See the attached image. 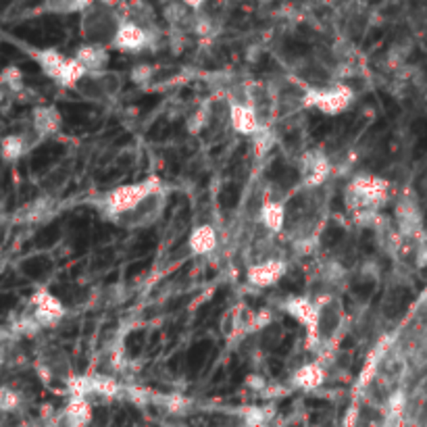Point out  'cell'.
Masks as SVG:
<instances>
[{
    "label": "cell",
    "mask_w": 427,
    "mask_h": 427,
    "mask_svg": "<svg viewBox=\"0 0 427 427\" xmlns=\"http://www.w3.org/2000/svg\"><path fill=\"white\" fill-rule=\"evenodd\" d=\"M46 8L53 13H75V0H46Z\"/></svg>",
    "instance_id": "obj_31"
},
{
    "label": "cell",
    "mask_w": 427,
    "mask_h": 427,
    "mask_svg": "<svg viewBox=\"0 0 427 427\" xmlns=\"http://www.w3.org/2000/svg\"><path fill=\"white\" fill-rule=\"evenodd\" d=\"M73 56L86 67L88 73H103L107 69L108 60H110L107 46H103V44H90V42L77 46V51H75Z\"/></svg>",
    "instance_id": "obj_13"
},
{
    "label": "cell",
    "mask_w": 427,
    "mask_h": 427,
    "mask_svg": "<svg viewBox=\"0 0 427 427\" xmlns=\"http://www.w3.org/2000/svg\"><path fill=\"white\" fill-rule=\"evenodd\" d=\"M246 385H250L255 390H263L265 388V379L261 375H248L246 377Z\"/></svg>",
    "instance_id": "obj_34"
},
{
    "label": "cell",
    "mask_w": 427,
    "mask_h": 427,
    "mask_svg": "<svg viewBox=\"0 0 427 427\" xmlns=\"http://www.w3.org/2000/svg\"><path fill=\"white\" fill-rule=\"evenodd\" d=\"M119 23L121 21L117 19L115 8H108V6L98 2V4H92L90 8H86L82 13L79 30L90 44H103V46L108 44L110 46Z\"/></svg>",
    "instance_id": "obj_2"
},
{
    "label": "cell",
    "mask_w": 427,
    "mask_h": 427,
    "mask_svg": "<svg viewBox=\"0 0 427 427\" xmlns=\"http://www.w3.org/2000/svg\"><path fill=\"white\" fill-rule=\"evenodd\" d=\"M162 186H160L159 177H146L138 184H125L115 188L113 192H108L103 200V209L105 213L119 217V215H132L138 211L148 198L160 194Z\"/></svg>",
    "instance_id": "obj_1"
},
{
    "label": "cell",
    "mask_w": 427,
    "mask_h": 427,
    "mask_svg": "<svg viewBox=\"0 0 427 427\" xmlns=\"http://www.w3.org/2000/svg\"><path fill=\"white\" fill-rule=\"evenodd\" d=\"M348 192L361 203L363 209H375L377 211L390 194V181L379 177V175L359 173L350 179Z\"/></svg>",
    "instance_id": "obj_4"
},
{
    "label": "cell",
    "mask_w": 427,
    "mask_h": 427,
    "mask_svg": "<svg viewBox=\"0 0 427 427\" xmlns=\"http://www.w3.org/2000/svg\"><path fill=\"white\" fill-rule=\"evenodd\" d=\"M257 2H261V4H271L273 0H257Z\"/></svg>",
    "instance_id": "obj_38"
},
{
    "label": "cell",
    "mask_w": 427,
    "mask_h": 427,
    "mask_svg": "<svg viewBox=\"0 0 427 427\" xmlns=\"http://www.w3.org/2000/svg\"><path fill=\"white\" fill-rule=\"evenodd\" d=\"M98 0H75V11H79V13H84L86 8H90L92 4H96Z\"/></svg>",
    "instance_id": "obj_36"
},
{
    "label": "cell",
    "mask_w": 427,
    "mask_h": 427,
    "mask_svg": "<svg viewBox=\"0 0 427 427\" xmlns=\"http://www.w3.org/2000/svg\"><path fill=\"white\" fill-rule=\"evenodd\" d=\"M321 279L327 286H338L346 279V267L338 261H327L321 265Z\"/></svg>",
    "instance_id": "obj_24"
},
{
    "label": "cell",
    "mask_w": 427,
    "mask_h": 427,
    "mask_svg": "<svg viewBox=\"0 0 427 427\" xmlns=\"http://www.w3.org/2000/svg\"><path fill=\"white\" fill-rule=\"evenodd\" d=\"M181 2H184V4H186L190 11H196V13H198V11H200V8H203V6H205L209 0H181Z\"/></svg>",
    "instance_id": "obj_35"
},
{
    "label": "cell",
    "mask_w": 427,
    "mask_h": 427,
    "mask_svg": "<svg viewBox=\"0 0 427 427\" xmlns=\"http://www.w3.org/2000/svg\"><path fill=\"white\" fill-rule=\"evenodd\" d=\"M415 263L417 267L427 269V236L415 244Z\"/></svg>",
    "instance_id": "obj_32"
},
{
    "label": "cell",
    "mask_w": 427,
    "mask_h": 427,
    "mask_svg": "<svg viewBox=\"0 0 427 427\" xmlns=\"http://www.w3.org/2000/svg\"><path fill=\"white\" fill-rule=\"evenodd\" d=\"M409 54H411V42H396L390 46V51L385 54V63L392 69H400V67H404Z\"/></svg>",
    "instance_id": "obj_25"
},
{
    "label": "cell",
    "mask_w": 427,
    "mask_h": 427,
    "mask_svg": "<svg viewBox=\"0 0 427 427\" xmlns=\"http://www.w3.org/2000/svg\"><path fill=\"white\" fill-rule=\"evenodd\" d=\"M323 379H325V369L321 367L319 363H305L292 375L294 385L300 388V390H307V392L317 390L323 383Z\"/></svg>",
    "instance_id": "obj_16"
},
{
    "label": "cell",
    "mask_w": 427,
    "mask_h": 427,
    "mask_svg": "<svg viewBox=\"0 0 427 427\" xmlns=\"http://www.w3.org/2000/svg\"><path fill=\"white\" fill-rule=\"evenodd\" d=\"M63 127V115L53 105H40L32 110V129L38 138H49L58 134Z\"/></svg>",
    "instance_id": "obj_11"
},
{
    "label": "cell",
    "mask_w": 427,
    "mask_h": 427,
    "mask_svg": "<svg viewBox=\"0 0 427 427\" xmlns=\"http://www.w3.org/2000/svg\"><path fill=\"white\" fill-rule=\"evenodd\" d=\"M119 392V383L108 375H90V394L115 396Z\"/></svg>",
    "instance_id": "obj_23"
},
{
    "label": "cell",
    "mask_w": 427,
    "mask_h": 427,
    "mask_svg": "<svg viewBox=\"0 0 427 427\" xmlns=\"http://www.w3.org/2000/svg\"><path fill=\"white\" fill-rule=\"evenodd\" d=\"M229 125L236 134L240 136H248L253 138L259 129H261V119H259V110L248 105V103H242V101H231L229 103Z\"/></svg>",
    "instance_id": "obj_9"
},
{
    "label": "cell",
    "mask_w": 427,
    "mask_h": 427,
    "mask_svg": "<svg viewBox=\"0 0 427 427\" xmlns=\"http://www.w3.org/2000/svg\"><path fill=\"white\" fill-rule=\"evenodd\" d=\"M388 407H390V411H392V415H400L402 413V409L407 407V394L402 392V390H396V392H392L390 394V398H388Z\"/></svg>",
    "instance_id": "obj_30"
},
{
    "label": "cell",
    "mask_w": 427,
    "mask_h": 427,
    "mask_svg": "<svg viewBox=\"0 0 427 427\" xmlns=\"http://www.w3.org/2000/svg\"><path fill=\"white\" fill-rule=\"evenodd\" d=\"M88 77V71L86 67L75 58V56H69L56 77V84L63 86V88H77L79 82H84Z\"/></svg>",
    "instance_id": "obj_18"
},
{
    "label": "cell",
    "mask_w": 427,
    "mask_h": 427,
    "mask_svg": "<svg viewBox=\"0 0 427 427\" xmlns=\"http://www.w3.org/2000/svg\"><path fill=\"white\" fill-rule=\"evenodd\" d=\"M271 313L269 311H261V313H257L255 315V329H263L265 325H269L271 323Z\"/></svg>",
    "instance_id": "obj_33"
},
{
    "label": "cell",
    "mask_w": 427,
    "mask_h": 427,
    "mask_svg": "<svg viewBox=\"0 0 427 427\" xmlns=\"http://www.w3.org/2000/svg\"><path fill=\"white\" fill-rule=\"evenodd\" d=\"M331 173V162L325 153H307L302 157V181L307 188L321 186Z\"/></svg>",
    "instance_id": "obj_12"
},
{
    "label": "cell",
    "mask_w": 427,
    "mask_h": 427,
    "mask_svg": "<svg viewBox=\"0 0 427 427\" xmlns=\"http://www.w3.org/2000/svg\"><path fill=\"white\" fill-rule=\"evenodd\" d=\"M49 211H51V200L38 198L36 203H32V205L27 207L25 219H27V221H38V219H42L44 215H49Z\"/></svg>",
    "instance_id": "obj_29"
},
{
    "label": "cell",
    "mask_w": 427,
    "mask_h": 427,
    "mask_svg": "<svg viewBox=\"0 0 427 427\" xmlns=\"http://www.w3.org/2000/svg\"><path fill=\"white\" fill-rule=\"evenodd\" d=\"M30 151V142L25 134H8L0 138V159L6 162L19 160Z\"/></svg>",
    "instance_id": "obj_17"
},
{
    "label": "cell",
    "mask_w": 427,
    "mask_h": 427,
    "mask_svg": "<svg viewBox=\"0 0 427 427\" xmlns=\"http://www.w3.org/2000/svg\"><path fill=\"white\" fill-rule=\"evenodd\" d=\"M394 219H396V229L402 234L404 240H411L417 244L421 238H426L423 215H421V209H419L415 198H411V196L400 198L396 205V217Z\"/></svg>",
    "instance_id": "obj_5"
},
{
    "label": "cell",
    "mask_w": 427,
    "mask_h": 427,
    "mask_svg": "<svg viewBox=\"0 0 427 427\" xmlns=\"http://www.w3.org/2000/svg\"><path fill=\"white\" fill-rule=\"evenodd\" d=\"M288 271V265L281 259H265L246 269V279L255 288H271L275 286Z\"/></svg>",
    "instance_id": "obj_10"
},
{
    "label": "cell",
    "mask_w": 427,
    "mask_h": 427,
    "mask_svg": "<svg viewBox=\"0 0 427 427\" xmlns=\"http://www.w3.org/2000/svg\"><path fill=\"white\" fill-rule=\"evenodd\" d=\"M259 219L271 234H279L286 227V205L281 200H263L259 209Z\"/></svg>",
    "instance_id": "obj_15"
},
{
    "label": "cell",
    "mask_w": 427,
    "mask_h": 427,
    "mask_svg": "<svg viewBox=\"0 0 427 427\" xmlns=\"http://www.w3.org/2000/svg\"><path fill=\"white\" fill-rule=\"evenodd\" d=\"M153 75H155V67H153V65H148V63H138V65H136V67L129 71L132 82H134V84H138V86L148 84V82L153 79Z\"/></svg>",
    "instance_id": "obj_27"
},
{
    "label": "cell",
    "mask_w": 427,
    "mask_h": 427,
    "mask_svg": "<svg viewBox=\"0 0 427 427\" xmlns=\"http://www.w3.org/2000/svg\"><path fill=\"white\" fill-rule=\"evenodd\" d=\"M34 58H36V63L40 65L42 73H44L46 77L54 79V82H56V77H58V73H60L65 60H67V56H63L56 49H42V51H36V53H34Z\"/></svg>",
    "instance_id": "obj_19"
},
{
    "label": "cell",
    "mask_w": 427,
    "mask_h": 427,
    "mask_svg": "<svg viewBox=\"0 0 427 427\" xmlns=\"http://www.w3.org/2000/svg\"><path fill=\"white\" fill-rule=\"evenodd\" d=\"M19 394L8 388V385H0V411L8 413V411H15L19 407Z\"/></svg>",
    "instance_id": "obj_28"
},
{
    "label": "cell",
    "mask_w": 427,
    "mask_h": 427,
    "mask_svg": "<svg viewBox=\"0 0 427 427\" xmlns=\"http://www.w3.org/2000/svg\"><path fill=\"white\" fill-rule=\"evenodd\" d=\"M6 94H8V92H6V90H4V88L0 86V105H2L4 101H6Z\"/></svg>",
    "instance_id": "obj_37"
},
{
    "label": "cell",
    "mask_w": 427,
    "mask_h": 427,
    "mask_svg": "<svg viewBox=\"0 0 427 427\" xmlns=\"http://www.w3.org/2000/svg\"><path fill=\"white\" fill-rule=\"evenodd\" d=\"M30 313L34 315V319L38 321V325L42 329H49L58 325L60 319L65 317V307L60 302V298H56L53 292L49 290H38L32 294L30 298Z\"/></svg>",
    "instance_id": "obj_6"
},
{
    "label": "cell",
    "mask_w": 427,
    "mask_h": 427,
    "mask_svg": "<svg viewBox=\"0 0 427 427\" xmlns=\"http://www.w3.org/2000/svg\"><path fill=\"white\" fill-rule=\"evenodd\" d=\"M281 309L298 321L305 329H307V344L313 348L317 346L321 340V309L319 305L307 296H290L283 300Z\"/></svg>",
    "instance_id": "obj_3"
},
{
    "label": "cell",
    "mask_w": 427,
    "mask_h": 427,
    "mask_svg": "<svg viewBox=\"0 0 427 427\" xmlns=\"http://www.w3.org/2000/svg\"><path fill=\"white\" fill-rule=\"evenodd\" d=\"M110 46L119 53H142L151 46V34L142 25H138L129 19H123L115 32Z\"/></svg>",
    "instance_id": "obj_7"
},
{
    "label": "cell",
    "mask_w": 427,
    "mask_h": 427,
    "mask_svg": "<svg viewBox=\"0 0 427 427\" xmlns=\"http://www.w3.org/2000/svg\"><path fill=\"white\" fill-rule=\"evenodd\" d=\"M209 121H211V110L207 107H198L194 113L188 115L186 127H188V132H190L192 136H198V134H203V132L207 129Z\"/></svg>",
    "instance_id": "obj_22"
},
{
    "label": "cell",
    "mask_w": 427,
    "mask_h": 427,
    "mask_svg": "<svg viewBox=\"0 0 427 427\" xmlns=\"http://www.w3.org/2000/svg\"><path fill=\"white\" fill-rule=\"evenodd\" d=\"M352 103H355V90L348 84H333L327 88H319L315 108H319L323 115L336 117L348 110L352 107Z\"/></svg>",
    "instance_id": "obj_8"
},
{
    "label": "cell",
    "mask_w": 427,
    "mask_h": 427,
    "mask_svg": "<svg viewBox=\"0 0 427 427\" xmlns=\"http://www.w3.org/2000/svg\"><path fill=\"white\" fill-rule=\"evenodd\" d=\"M253 140V148H255V155L259 157V159H263L265 155L271 153V148L275 146V132L267 127V125H261V129L250 138Z\"/></svg>",
    "instance_id": "obj_21"
},
{
    "label": "cell",
    "mask_w": 427,
    "mask_h": 427,
    "mask_svg": "<svg viewBox=\"0 0 427 427\" xmlns=\"http://www.w3.org/2000/svg\"><path fill=\"white\" fill-rule=\"evenodd\" d=\"M90 404H88V400L86 398H79V396H73L71 400H69V404H67V415L73 419V421H77V423H84V421H88L90 419Z\"/></svg>",
    "instance_id": "obj_26"
},
{
    "label": "cell",
    "mask_w": 427,
    "mask_h": 427,
    "mask_svg": "<svg viewBox=\"0 0 427 427\" xmlns=\"http://www.w3.org/2000/svg\"><path fill=\"white\" fill-rule=\"evenodd\" d=\"M188 246L194 255L198 257H205V255H211L215 248L219 246V236H217V229L213 225H198L190 231V238H188Z\"/></svg>",
    "instance_id": "obj_14"
},
{
    "label": "cell",
    "mask_w": 427,
    "mask_h": 427,
    "mask_svg": "<svg viewBox=\"0 0 427 427\" xmlns=\"http://www.w3.org/2000/svg\"><path fill=\"white\" fill-rule=\"evenodd\" d=\"M0 86L8 92V94H19L25 88V77L23 71L17 65H6L0 71Z\"/></svg>",
    "instance_id": "obj_20"
}]
</instances>
